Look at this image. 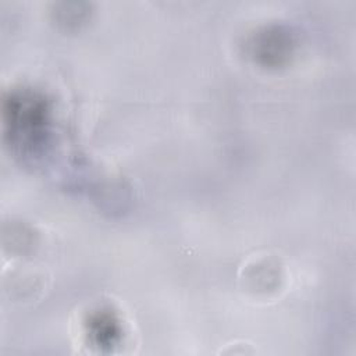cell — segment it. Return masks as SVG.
Returning <instances> with one entry per match:
<instances>
[{
  "mask_svg": "<svg viewBox=\"0 0 356 356\" xmlns=\"http://www.w3.org/2000/svg\"><path fill=\"white\" fill-rule=\"evenodd\" d=\"M86 334L95 346L111 348L120 341L121 325L113 313L99 310L88 318Z\"/></svg>",
  "mask_w": 356,
  "mask_h": 356,
  "instance_id": "obj_3",
  "label": "cell"
},
{
  "mask_svg": "<svg viewBox=\"0 0 356 356\" xmlns=\"http://www.w3.org/2000/svg\"><path fill=\"white\" fill-rule=\"evenodd\" d=\"M3 120L10 146L21 157H38L47 145L50 108L29 89L14 90L3 102Z\"/></svg>",
  "mask_w": 356,
  "mask_h": 356,
  "instance_id": "obj_1",
  "label": "cell"
},
{
  "mask_svg": "<svg viewBox=\"0 0 356 356\" xmlns=\"http://www.w3.org/2000/svg\"><path fill=\"white\" fill-rule=\"evenodd\" d=\"M296 49L295 33L285 25H266L246 42L249 57L261 67L278 68L291 61Z\"/></svg>",
  "mask_w": 356,
  "mask_h": 356,
  "instance_id": "obj_2",
  "label": "cell"
}]
</instances>
